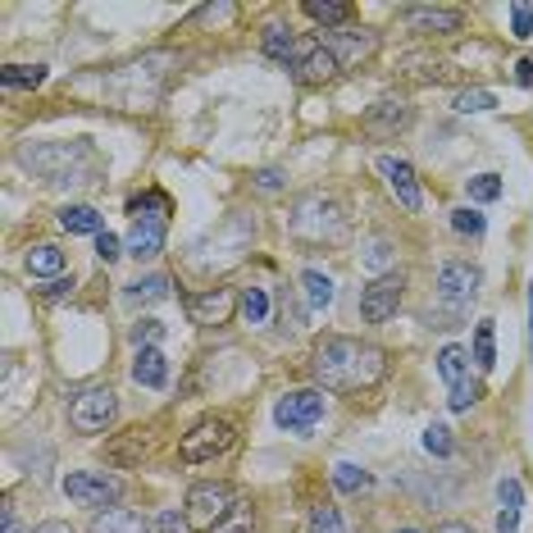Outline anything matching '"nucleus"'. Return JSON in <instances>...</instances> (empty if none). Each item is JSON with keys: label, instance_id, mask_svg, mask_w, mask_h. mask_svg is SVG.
I'll return each mask as SVG.
<instances>
[{"label": "nucleus", "instance_id": "nucleus-6", "mask_svg": "<svg viewBox=\"0 0 533 533\" xmlns=\"http://www.w3.org/2000/svg\"><path fill=\"white\" fill-rule=\"evenodd\" d=\"M237 502H233V488L228 483H191L187 488V529H201V533H210L228 511H233Z\"/></svg>", "mask_w": 533, "mask_h": 533}, {"label": "nucleus", "instance_id": "nucleus-8", "mask_svg": "<svg viewBox=\"0 0 533 533\" xmlns=\"http://www.w3.org/2000/svg\"><path fill=\"white\" fill-rule=\"evenodd\" d=\"M60 488L78 506H114L119 493H123V483L114 474H106V470H73V474H64Z\"/></svg>", "mask_w": 533, "mask_h": 533}, {"label": "nucleus", "instance_id": "nucleus-36", "mask_svg": "<svg viewBox=\"0 0 533 533\" xmlns=\"http://www.w3.org/2000/svg\"><path fill=\"white\" fill-rule=\"evenodd\" d=\"M165 333H169V328H165L160 319H137V324L128 328V337H132V347H137V351H141V347H160V343H165Z\"/></svg>", "mask_w": 533, "mask_h": 533}, {"label": "nucleus", "instance_id": "nucleus-15", "mask_svg": "<svg viewBox=\"0 0 533 533\" xmlns=\"http://www.w3.org/2000/svg\"><path fill=\"white\" fill-rule=\"evenodd\" d=\"M187 315H191V324H228V315H233V287H206V292L187 297Z\"/></svg>", "mask_w": 533, "mask_h": 533}, {"label": "nucleus", "instance_id": "nucleus-47", "mask_svg": "<svg viewBox=\"0 0 533 533\" xmlns=\"http://www.w3.org/2000/svg\"><path fill=\"white\" fill-rule=\"evenodd\" d=\"M497 533H520V511H497Z\"/></svg>", "mask_w": 533, "mask_h": 533}, {"label": "nucleus", "instance_id": "nucleus-28", "mask_svg": "<svg viewBox=\"0 0 533 533\" xmlns=\"http://www.w3.org/2000/svg\"><path fill=\"white\" fill-rule=\"evenodd\" d=\"M452 110L456 114H493L497 110V96L488 87H465V91L452 96Z\"/></svg>", "mask_w": 533, "mask_h": 533}, {"label": "nucleus", "instance_id": "nucleus-17", "mask_svg": "<svg viewBox=\"0 0 533 533\" xmlns=\"http://www.w3.org/2000/svg\"><path fill=\"white\" fill-rule=\"evenodd\" d=\"M406 23L410 28H419V32H461V10H433V5H415V10H406Z\"/></svg>", "mask_w": 533, "mask_h": 533}, {"label": "nucleus", "instance_id": "nucleus-3", "mask_svg": "<svg viewBox=\"0 0 533 533\" xmlns=\"http://www.w3.org/2000/svg\"><path fill=\"white\" fill-rule=\"evenodd\" d=\"M160 64H169V55H147V60H137V64H123V69L110 78V91H123V87L132 82L123 110H147L156 96H160V82H165V69H160Z\"/></svg>", "mask_w": 533, "mask_h": 533}, {"label": "nucleus", "instance_id": "nucleus-43", "mask_svg": "<svg viewBox=\"0 0 533 533\" xmlns=\"http://www.w3.org/2000/svg\"><path fill=\"white\" fill-rule=\"evenodd\" d=\"M256 187H260V191H283V187H287V173L269 165V169H260V173H256Z\"/></svg>", "mask_w": 533, "mask_h": 533}, {"label": "nucleus", "instance_id": "nucleus-42", "mask_svg": "<svg viewBox=\"0 0 533 533\" xmlns=\"http://www.w3.org/2000/svg\"><path fill=\"white\" fill-rule=\"evenodd\" d=\"M96 256H101L106 265H114V260L128 256V251H123V241H119L114 233H101V237H96Z\"/></svg>", "mask_w": 533, "mask_h": 533}, {"label": "nucleus", "instance_id": "nucleus-46", "mask_svg": "<svg viewBox=\"0 0 533 533\" xmlns=\"http://www.w3.org/2000/svg\"><path fill=\"white\" fill-rule=\"evenodd\" d=\"M69 287H73V278H55V283H46V287H41V297H46V301H60Z\"/></svg>", "mask_w": 533, "mask_h": 533}, {"label": "nucleus", "instance_id": "nucleus-14", "mask_svg": "<svg viewBox=\"0 0 533 533\" xmlns=\"http://www.w3.org/2000/svg\"><path fill=\"white\" fill-rule=\"evenodd\" d=\"M165 228H169L165 219H132L123 251H128L132 260H156V256L165 251Z\"/></svg>", "mask_w": 533, "mask_h": 533}, {"label": "nucleus", "instance_id": "nucleus-33", "mask_svg": "<svg viewBox=\"0 0 533 533\" xmlns=\"http://www.w3.org/2000/svg\"><path fill=\"white\" fill-rule=\"evenodd\" d=\"M306 533H347V520L337 506H315L306 520Z\"/></svg>", "mask_w": 533, "mask_h": 533}, {"label": "nucleus", "instance_id": "nucleus-44", "mask_svg": "<svg viewBox=\"0 0 533 533\" xmlns=\"http://www.w3.org/2000/svg\"><path fill=\"white\" fill-rule=\"evenodd\" d=\"M187 529V515H178V511H160L156 515V533H182Z\"/></svg>", "mask_w": 533, "mask_h": 533}, {"label": "nucleus", "instance_id": "nucleus-45", "mask_svg": "<svg viewBox=\"0 0 533 533\" xmlns=\"http://www.w3.org/2000/svg\"><path fill=\"white\" fill-rule=\"evenodd\" d=\"M387 260H393V251H387V241H374V247L365 251V265H369V269H387Z\"/></svg>", "mask_w": 533, "mask_h": 533}, {"label": "nucleus", "instance_id": "nucleus-5", "mask_svg": "<svg viewBox=\"0 0 533 533\" xmlns=\"http://www.w3.org/2000/svg\"><path fill=\"white\" fill-rule=\"evenodd\" d=\"M233 424L228 419H201V424H191L187 433H182V443H178V456H182V465H201V461H215L219 452H228L233 447Z\"/></svg>", "mask_w": 533, "mask_h": 533}, {"label": "nucleus", "instance_id": "nucleus-25", "mask_svg": "<svg viewBox=\"0 0 533 533\" xmlns=\"http://www.w3.org/2000/svg\"><path fill=\"white\" fill-rule=\"evenodd\" d=\"M470 356H474L478 369H493V365H497V328H493V319H478V324H474V347H470Z\"/></svg>", "mask_w": 533, "mask_h": 533}, {"label": "nucleus", "instance_id": "nucleus-27", "mask_svg": "<svg viewBox=\"0 0 533 533\" xmlns=\"http://www.w3.org/2000/svg\"><path fill=\"white\" fill-rule=\"evenodd\" d=\"M328 478H333V488L347 493V497H356V493L369 488V470H360L356 461H337V465L328 470Z\"/></svg>", "mask_w": 533, "mask_h": 533}, {"label": "nucleus", "instance_id": "nucleus-40", "mask_svg": "<svg viewBox=\"0 0 533 533\" xmlns=\"http://www.w3.org/2000/svg\"><path fill=\"white\" fill-rule=\"evenodd\" d=\"M511 37L515 41L533 37V5H511Z\"/></svg>", "mask_w": 533, "mask_h": 533}, {"label": "nucleus", "instance_id": "nucleus-19", "mask_svg": "<svg viewBox=\"0 0 533 533\" xmlns=\"http://www.w3.org/2000/svg\"><path fill=\"white\" fill-rule=\"evenodd\" d=\"M91 533H151V524L137 511H128V506H110V511H101L91 520Z\"/></svg>", "mask_w": 533, "mask_h": 533}, {"label": "nucleus", "instance_id": "nucleus-38", "mask_svg": "<svg viewBox=\"0 0 533 533\" xmlns=\"http://www.w3.org/2000/svg\"><path fill=\"white\" fill-rule=\"evenodd\" d=\"M452 228L461 237H483V233H488V219H483L478 210H470V206H456L452 210Z\"/></svg>", "mask_w": 533, "mask_h": 533}, {"label": "nucleus", "instance_id": "nucleus-26", "mask_svg": "<svg viewBox=\"0 0 533 533\" xmlns=\"http://www.w3.org/2000/svg\"><path fill=\"white\" fill-rule=\"evenodd\" d=\"M265 55L278 60V64H292V60H297V37H292V28L269 23V28H265Z\"/></svg>", "mask_w": 533, "mask_h": 533}, {"label": "nucleus", "instance_id": "nucleus-52", "mask_svg": "<svg viewBox=\"0 0 533 533\" xmlns=\"http://www.w3.org/2000/svg\"><path fill=\"white\" fill-rule=\"evenodd\" d=\"M397 533H419V529H397Z\"/></svg>", "mask_w": 533, "mask_h": 533}, {"label": "nucleus", "instance_id": "nucleus-30", "mask_svg": "<svg viewBox=\"0 0 533 533\" xmlns=\"http://www.w3.org/2000/svg\"><path fill=\"white\" fill-rule=\"evenodd\" d=\"M502 191H506L502 173H474V178H465V197H470L474 206H493V201H502Z\"/></svg>", "mask_w": 533, "mask_h": 533}, {"label": "nucleus", "instance_id": "nucleus-13", "mask_svg": "<svg viewBox=\"0 0 533 533\" xmlns=\"http://www.w3.org/2000/svg\"><path fill=\"white\" fill-rule=\"evenodd\" d=\"M410 119H415V110L406 106V101H378V106H369L365 110V119H360V128L369 132V137H397L402 128H410Z\"/></svg>", "mask_w": 533, "mask_h": 533}, {"label": "nucleus", "instance_id": "nucleus-50", "mask_svg": "<svg viewBox=\"0 0 533 533\" xmlns=\"http://www.w3.org/2000/svg\"><path fill=\"white\" fill-rule=\"evenodd\" d=\"M433 533H474V529H470V524H461V520H447V524H438Z\"/></svg>", "mask_w": 533, "mask_h": 533}, {"label": "nucleus", "instance_id": "nucleus-16", "mask_svg": "<svg viewBox=\"0 0 533 533\" xmlns=\"http://www.w3.org/2000/svg\"><path fill=\"white\" fill-rule=\"evenodd\" d=\"M132 378L141 387H151V393H160V387H169V356L160 347H141L132 356Z\"/></svg>", "mask_w": 533, "mask_h": 533}, {"label": "nucleus", "instance_id": "nucleus-39", "mask_svg": "<svg viewBox=\"0 0 533 533\" xmlns=\"http://www.w3.org/2000/svg\"><path fill=\"white\" fill-rule=\"evenodd\" d=\"M497 502H502L506 511H524V483H520L515 474H506V478L497 483Z\"/></svg>", "mask_w": 533, "mask_h": 533}, {"label": "nucleus", "instance_id": "nucleus-11", "mask_svg": "<svg viewBox=\"0 0 533 533\" xmlns=\"http://www.w3.org/2000/svg\"><path fill=\"white\" fill-rule=\"evenodd\" d=\"M374 169L383 173V182H387V191L402 201V210H419L424 206V197H419V178H415V165L410 160H402V156H378L374 160Z\"/></svg>", "mask_w": 533, "mask_h": 533}, {"label": "nucleus", "instance_id": "nucleus-37", "mask_svg": "<svg viewBox=\"0 0 533 533\" xmlns=\"http://www.w3.org/2000/svg\"><path fill=\"white\" fill-rule=\"evenodd\" d=\"M419 443H424V452H428V456H452V452H456L452 428H447V424H428Z\"/></svg>", "mask_w": 533, "mask_h": 533}, {"label": "nucleus", "instance_id": "nucleus-31", "mask_svg": "<svg viewBox=\"0 0 533 533\" xmlns=\"http://www.w3.org/2000/svg\"><path fill=\"white\" fill-rule=\"evenodd\" d=\"M41 82H46V69L41 64H5V69H0V87H5V91L41 87Z\"/></svg>", "mask_w": 533, "mask_h": 533}, {"label": "nucleus", "instance_id": "nucleus-21", "mask_svg": "<svg viewBox=\"0 0 533 533\" xmlns=\"http://www.w3.org/2000/svg\"><path fill=\"white\" fill-rule=\"evenodd\" d=\"M55 219H60L64 233H91V237H101V233H106V215L96 210V206H64Z\"/></svg>", "mask_w": 533, "mask_h": 533}, {"label": "nucleus", "instance_id": "nucleus-41", "mask_svg": "<svg viewBox=\"0 0 533 533\" xmlns=\"http://www.w3.org/2000/svg\"><path fill=\"white\" fill-rule=\"evenodd\" d=\"M474 402H478V383H474V378H470V383H461V387H452V397H447V406H452V410H470Z\"/></svg>", "mask_w": 533, "mask_h": 533}, {"label": "nucleus", "instance_id": "nucleus-1", "mask_svg": "<svg viewBox=\"0 0 533 533\" xmlns=\"http://www.w3.org/2000/svg\"><path fill=\"white\" fill-rule=\"evenodd\" d=\"M310 369H315L319 387H328V393H360V387H374L387 374V351L374 343H360V337L333 333L315 347Z\"/></svg>", "mask_w": 533, "mask_h": 533}, {"label": "nucleus", "instance_id": "nucleus-20", "mask_svg": "<svg viewBox=\"0 0 533 533\" xmlns=\"http://www.w3.org/2000/svg\"><path fill=\"white\" fill-rule=\"evenodd\" d=\"M23 265H28V274H32V278H51V283H55V278H64V265H69V260H64V251H60V247L41 241V247H32V251L23 256Z\"/></svg>", "mask_w": 533, "mask_h": 533}, {"label": "nucleus", "instance_id": "nucleus-18", "mask_svg": "<svg viewBox=\"0 0 533 533\" xmlns=\"http://www.w3.org/2000/svg\"><path fill=\"white\" fill-rule=\"evenodd\" d=\"M319 41L337 55V64H343V69H347L351 60H360V55L374 51V32H365V37H360V32H328V37H319Z\"/></svg>", "mask_w": 533, "mask_h": 533}, {"label": "nucleus", "instance_id": "nucleus-23", "mask_svg": "<svg viewBox=\"0 0 533 533\" xmlns=\"http://www.w3.org/2000/svg\"><path fill=\"white\" fill-rule=\"evenodd\" d=\"M470 360H474V356H470L465 347H456V343L438 351V374H443V383H447V393H452V387H461V383H470Z\"/></svg>", "mask_w": 533, "mask_h": 533}, {"label": "nucleus", "instance_id": "nucleus-10", "mask_svg": "<svg viewBox=\"0 0 533 533\" xmlns=\"http://www.w3.org/2000/svg\"><path fill=\"white\" fill-rule=\"evenodd\" d=\"M402 287H406L402 274H378V278L365 287V297H360V319H365V324L393 319L397 306H402Z\"/></svg>", "mask_w": 533, "mask_h": 533}, {"label": "nucleus", "instance_id": "nucleus-34", "mask_svg": "<svg viewBox=\"0 0 533 533\" xmlns=\"http://www.w3.org/2000/svg\"><path fill=\"white\" fill-rule=\"evenodd\" d=\"M251 529H256V511H251L247 502H237V506H233L210 533H251Z\"/></svg>", "mask_w": 533, "mask_h": 533}, {"label": "nucleus", "instance_id": "nucleus-29", "mask_svg": "<svg viewBox=\"0 0 533 533\" xmlns=\"http://www.w3.org/2000/svg\"><path fill=\"white\" fill-rule=\"evenodd\" d=\"M128 301H165L169 297V274H141L123 287Z\"/></svg>", "mask_w": 533, "mask_h": 533}, {"label": "nucleus", "instance_id": "nucleus-24", "mask_svg": "<svg viewBox=\"0 0 533 533\" xmlns=\"http://www.w3.org/2000/svg\"><path fill=\"white\" fill-rule=\"evenodd\" d=\"M301 292H306V306L310 310H328L333 306V278L324 269H301Z\"/></svg>", "mask_w": 533, "mask_h": 533}, {"label": "nucleus", "instance_id": "nucleus-12", "mask_svg": "<svg viewBox=\"0 0 533 533\" xmlns=\"http://www.w3.org/2000/svg\"><path fill=\"white\" fill-rule=\"evenodd\" d=\"M337 73H343V64H337V55L328 51L324 41H310L306 51H301V60H297V69H292V78H297L301 87H319V82H333Z\"/></svg>", "mask_w": 533, "mask_h": 533}, {"label": "nucleus", "instance_id": "nucleus-32", "mask_svg": "<svg viewBox=\"0 0 533 533\" xmlns=\"http://www.w3.org/2000/svg\"><path fill=\"white\" fill-rule=\"evenodd\" d=\"M315 23H347L351 19V5H347V0H306V5H301Z\"/></svg>", "mask_w": 533, "mask_h": 533}, {"label": "nucleus", "instance_id": "nucleus-9", "mask_svg": "<svg viewBox=\"0 0 533 533\" xmlns=\"http://www.w3.org/2000/svg\"><path fill=\"white\" fill-rule=\"evenodd\" d=\"M478 287H483V269H478V265L447 260V265L438 269V297H443L447 306H456V310L478 297Z\"/></svg>", "mask_w": 533, "mask_h": 533}, {"label": "nucleus", "instance_id": "nucleus-7", "mask_svg": "<svg viewBox=\"0 0 533 533\" xmlns=\"http://www.w3.org/2000/svg\"><path fill=\"white\" fill-rule=\"evenodd\" d=\"M274 419H278V428H287V433H306L324 419V393L319 387H297V393H283L278 402H274Z\"/></svg>", "mask_w": 533, "mask_h": 533}, {"label": "nucleus", "instance_id": "nucleus-48", "mask_svg": "<svg viewBox=\"0 0 533 533\" xmlns=\"http://www.w3.org/2000/svg\"><path fill=\"white\" fill-rule=\"evenodd\" d=\"M515 82L520 87H533V60H515Z\"/></svg>", "mask_w": 533, "mask_h": 533}, {"label": "nucleus", "instance_id": "nucleus-22", "mask_svg": "<svg viewBox=\"0 0 533 533\" xmlns=\"http://www.w3.org/2000/svg\"><path fill=\"white\" fill-rule=\"evenodd\" d=\"M128 215H132V219H165V224H169V215H173V201L165 197L160 187H147L141 197H128Z\"/></svg>", "mask_w": 533, "mask_h": 533}, {"label": "nucleus", "instance_id": "nucleus-2", "mask_svg": "<svg viewBox=\"0 0 533 533\" xmlns=\"http://www.w3.org/2000/svg\"><path fill=\"white\" fill-rule=\"evenodd\" d=\"M19 165L55 187H64V182L78 187V182H91V173H96L87 141H28V147H19Z\"/></svg>", "mask_w": 533, "mask_h": 533}, {"label": "nucleus", "instance_id": "nucleus-35", "mask_svg": "<svg viewBox=\"0 0 533 533\" xmlns=\"http://www.w3.org/2000/svg\"><path fill=\"white\" fill-rule=\"evenodd\" d=\"M241 319H247V324H265L269 319V292H265V287H247V292H241Z\"/></svg>", "mask_w": 533, "mask_h": 533}, {"label": "nucleus", "instance_id": "nucleus-51", "mask_svg": "<svg viewBox=\"0 0 533 533\" xmlns=\"http://www.w3.org/2000/svg\"><path fill=\"white\" fill-rule=\"evenodd\" d=\"M529 351H533V283H529Z\"/></svg>", "mask_w": 533, "mask_h": 533}, {"label": "nucleus", "instance_id": "nucleus-4", "mask_svg": "<svg viewBox=\"0 0 533 533\" xmlns=\"http://www.w3.org/2000/svg\"><path fill=\"white\" fill-rule=\"evenodd\" d=\"M114 415H119V397L106 383L82 387V393H73V402H69V424L78 433H101L106 424H114Z\"/></svg>", "mask_w": 533, "mask_h": 533}, {"label": "nucleus", "instance_id": "nucleus-49", "mask_svg": "<svg viewBox=\"0 0 533 533\" xmlns=\"http://www.w3.org/2000/svg\"><path fill=\"white\" fill-rule=\"evenodd\" d=\"M32 533H73V529H69L64 520H41V524H37Z\"/></svg>", "mask_w": 533, "mask_h": 533}]
</instances>
